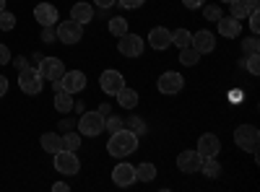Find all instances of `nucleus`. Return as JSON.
<instances>
[{
	"label": "nucleus",
	"mask_w": 260,
	"mask_h": 192,
	"mask_svg": "<svg viewBox=\"0 0 260 192\" xmlns=\"http://www.w3.org/2000/svg\"><path fill=\"white\" fill-rule=\"evenodd\" d=\"M39 75L42 78H45V81H60L62 78V73H65V65H62V62L57 60V57H42L39 60Z\"/></svg>",
	"instance_id": "8"
},
{
	"label": "nucleus",
	"mask_w": 260,
	"mask_h": 192,
	"mask_svg": "<svg viewBox=\"0 0 260 192\" xmlns=\"http://www.w3.org/2000/svg\"><path fill=\"white\" fill-rule=\"evenodd\" d=\"M250 31H252V34L260 31V16H257V8L250 11Z\"/></svg>",
	"instance_id": "36"
},
{
	"label": "nucleus",
	"mask_w": 260,
	"mask_h": 192,
	"mask_svg": "<svg viewBox=\"0 0 260 192\" xmlns=\"http://www.w3.org/2000/svg\"><path fill=\"white\" fill-rule=\"evenodd\" d=\"M99 86H102V91L104 94H110V96H115L122 86H125V78H122V73L120 70H104L102 75H99Z\"/></svg>",
	"instance_id": "9"
},
{
	"label": "nucleus",
	"mask_w": 260,
	"mask_h": 192,
	"mask_svg": "<svg viewBox=\"0 0 260 192\" xmlns=\"http://www.w3.org/2000/svg\"><path fill=\"white\" fill-rule=\"evenodd\" d=\"M182 3H185V8H201L206 0H182Z\"/></svg>",
	"instance_id": "42"
},
{
	"label": "nucleus",
	"mask_w": 260,
	"mask_h": 192,
	"mask_svg": "<svg viewBox=\"0 0 260 192\" xmlns=\"http://www.w3.org/2000/svg\"><path fill=\"white\" fill-rule=\"evenodd\" d=\"M242 96H245V94H242L240 89H234V91L229 94V101H234V104H240V101H242Z\"/></svg>",
	"instance_id": "41"
},
{
	"label": "nucleus",
	"mask_w": 260,
	"mask_h": 192,
	"mask_svg": "<svg viewBox=\"0 0 260 192\" xmlns=\"http://www.w3.org/2000/svg\"><path fill=\"white\" fill-rule=\"evenodd\" d=\"M60 83H62V89L68 91V94H76V91H83L86 89V75L81 70H65L62 78H60Z\"/></svg>",
	"instance_id": "12"
},
{
	"label": "nucleus",
	"mask_w": 260,
	"mask_h": 192,
	"mask_svg": "<svg viewBox=\"0 0 260 192\" xmlns=\"http://www.w3.org/2000/svg\"><path fill=\"white\" fill-rule=\"evenodd\" d=\"M148 45L154 47V50H167L169 45H172V31L169 29H164V26H156V29H151V34H148Z\"/></svg>",
	"instance_id": "17"
},
{
	"label": "nucleus",
	"mask_w": 260,
	"mask_h": 192,
	"mask_svg": "<svg viewBox=\"0 0 260 192\" xmlns=\"http://www.w3.org/2000/svg\"><path fill=\"white\" fill-rule=\"evenodd\" d=\"M6 91H8V78H6V75H0V99L6 96Z\"/></svg>",
	"instance_id": "43"
},
{
	"label": "nucleus",
	"mask_w": 260,
	"mask_h": 192,
	"mask_svg": "<svg viewBox=\"0 0 260 192\" xmlns=\"http://www.w3.org/2000/svg\"><path fill=\"white\" fill-rule=\"evenodd\" d=\"M245 3H247V6H250V8L255 11V8H257V3H260V0H245Z\"/></svg>",
	"instance_id": "47"
},
{
	"label": "nucleus",
	"mask_w": 260,
	"mask_h": 192,
	"mask_svg": "<svg viewBox=\"0 0 260 192\" xmlns=\"http://www.w3.org/2000/svg\"><path fill=\"white\" fill-rule=\"evenodd\" d=\"M143 3H146V0H120V6L127 8V11H136V8H141Z\"/></svg>",
	"instance_id": "37"
},
{
	"label": "nucleus",
	"mask_w": 260,
	"mask_h": 192,
	"mask_svg": "<svg viewBox=\"0 0 260 192\" xmlns=\"http://www.w3.org/2000/svg\"><path fill=\"white\" fill-rule=\"evenodd\" d=\"M71 18L78 21V24H89V21L94 18V6L91 3H76L71 8Z\"/></svg>",
	"instance_id": "19"
},
{
	"label": "nucleus",
	"mask_w": 260,
	"mask_h": 192,
	"mask_svg": "<svg viewBox=\"0 0 260 192\" xmlns=\"http://www.w3.org/2000/svg\"><path fill=\"white\" fill-rule=\"evenodd\" d=\"M120 39V55H125V57H138L141 52H143V39L138 36V34H130V31H125L122 36H117Z\"/></svg>",
	"instance_id": "10"
},
{
	"label": "nucleus",
	"mask_w": 260,
	"mask_h": 192,
	"mask_svg": "<svg viewBox=\"0 0 260 192\" xmlns=\"http://www.w3.org/2000/svg\"><path fill=\"white\" fill-rule=\"evenodd\" d=\"M52 156H55V169H57V174H68V177L78 174L81 161H78L76 151H65V148H60V151L52 153Z\"/></svg>",
	"instance_id": "4"
},
{
	"label": "nucleus",
	"mask_w": 260,
	"mask_h": 192,
	"mask_svg": "<svg viewBox=\"0 0 260 192\" xmlns=\"http://www.w3.org/2000/svg\"><path fill=\"white\" fill-rule=\"evenodd\" d=\"M216 24H219V34L221 36H226V39H234V36H240V21H237V18H232V16H221L219 21H216Z\"/></svg>",
	"instance_id": "18"
},
{
	"label": "nucleus",
	"mask_w": 260,
	"mask_h": 192,
	"mask_svg": "<svg viewBox=\"0 0 260 192\" xmlns=\"http://www.w3.org/2000/svg\"><path fill=\"white\" fill-rule=\"evenodd\" d=\"M190 31L187 29H177L175 34H172V45H175L177 50H182V47H190Z\"/></svg>",
	"instance_id": "27"
},
{
	"label": "nucleus",
	"mask_w": 260,
	"mask_h": 192,
	"mask_svg": "<svg viewBox=\"0 0 260 192\" xmlns=\"http://www.w3.org/2000/svg\"><path fill=\"white\" fill-rule=\"evenodd\" d=\"M242 50H245V55H252V52H257V50H260L257 34H252V36H247V39L242 42Z\"/></svg>",
	"instance_id": "33"
},
{
	"label": "nucleus",
	"mask_w": 260,
	"mask_h": 192,
	"mask_svg": "<svg viewBox=\"0 0 260 192\" xmlns=\"http://www.w3.org/2000/svg\"><path fill=\"white\" fill-rule=\"evenodd\" d=\"M115 96H117V101H120L122 109H136V106H138V91L127 89V86H122Z\"/></svg>",
	"instance_id": "20"
},
{
	"label": "nucleus",
	"mask_w": 260,
	"mask_h": 192,
	"mask_svg": "<svg viewBox=\"0 0 260 192\" xmlns=\"http://www.w3.org/2000/svg\"><path fill=\"white\" fill-rule=\"evenodd\" d=\"M42 83H45V78L39 75L37 68H24L18 73V86H21V91L29 94V96H37L42 91Z\"/></svg>",
	"instance_id": "5"
},
{
	"label": "nucleus",
	"mask_w": 260,
	"mask_h": 192,
	"mask_svg": "<svg viewBox=\"0 0 260 192\" xmlns=\"http://www.w3.org/2000/svg\"><path fill=\"white\" fill-rule=\"evenodd\" d=\"M52 189H55V192H68L71 187L65 184V182H55V184H52Z\"/></svg>",
	"instance_id": "44"
},
{
	"label": "nucleus",
	"mask_w": 260,
	"mask_h": 192,
	"mask_svg": "<svg viewBox=\"0 0 260 192\" xmlns=\"http://www.w3.org/2000/svg\"><path fill=\"white\" fill-rule=\"evenodd\" d=\"M229 11H232V18H237V21H242L245 16H250V6L245 3V0H232L229 3Z\"/></svg>",
	"instance_id": "25"
},
{
	"label": "nucleus",
	"mask_w": 260,
	"mask_h": 192,
	"mask_svg": "<svg viewBox=\"0 0 260 192\" xmlns=\"http://www.w3.org/2000/svg\"><path fill=\"white\" fill-rule=\"evenodd\" d=\"M8 62H11V50L0 42V65H8Z\"/></svg>",
	"instance_id": "38"
},
{
	"label": "nucleus",
	"mask_w": 260,
	"mask_h": 192,
	"mask_svg": "<svg viewBox=\"0 0 260 192\" xmlns=\"http://www.w3.org/2000/svg\"><path fill=\"white\" fill-rule=\"evenodd\" d=\"M6 8V0H0V11H3Z\"/></svg>",
	"instance_id": "48"
},
{
	"label": "nucleus",
	"mask_w": 260,
	"mask_h": 192,
	"mask_svg": "<svg viewBox=\"0 0 260 192\" xmlns=\"http://www.w3.org/2000/svg\"><path fill=\"white\" fill-rule=\"evenodd\" d=\"M224 3H232V0H224Z\"/></svg>",
	"instance_id": "49"
},
{
	"label": "nucleus",
	"mask_w": 260,
	"mask_h": 192,
	"mask_svg": "<svg viewBox=\"0 0 260 192\" xmlns=\"http://www.w3.org/2000/svg\"><path fill=\"white\" fill-rule=\"evenodd\" d=\"M245 68H247V73H252V75H257V73H260V57H257V52L247 55V62H245Z\"/></svg>",
	"instance_id": "34"
},
{
	"label": "nucleus",
	"mask_w": 260,
	"mask_h": 192,
	"mask_svg": "<svg viewBox=\"0 0 260 192\" xmlns=\"http://www.w3.org/2000/svg\"><path fill=\"white\" fill-rule=\"evenodd\" d=\"M201 172L208 177V179H216L221 174V164L216 161V156H206L203 161H201Z\"/></svg>",
	"instance_id": "22"
},
{
	"label": "nucleus",
	"mask_w": 260,
	"mask_h": 192,
	"mask_svg": "<svg viewBox=\"0 0 260 192\" xmlns=\"http://www.w3.org/2000/svg\"><path fill=\"white\" fill-rule=\"evenodd\" d=\"M94 6H96L99 11H107V8L115 6V0H94Z\"/></svg>",
	"instance_id": "40"
},
{
	"label": "nucleus",
	"mask_w": 260,
	"mask_h": 192,
	"mask_svg": "<svg viewBox=\"0 0 260 192\" xmlns=\"http://www.w3.org/2000/svg\"><path fill=\"white\" fill-rule=\"evenodd\" d=\"M156 86H159V91H161V94L175 96V94H180V91H182L185 78H182V73H177V70H167V73H161V75H159Z\"/></svg>",
	"instance_id": "6"
},
{
	"label": "nucleus",
	"mask_w": 260,
	"mask_h": 192,
	"mask_svg": "<svg viewBox=\"0 0 260 192\" xmlns=\"http://www.w3.org/2000/svg\"><path fill=\"white\" fill-rule=\"evenodd\" d=\"M198 60H201V52L195 50L192 45H190V47H182V50H180V62H182V65H195V62H198Z\"/></svg>",
	"instance_id": "26"
},
{
	"label": "nucleus",
	"mask_w": 260,
	"mask_h": 192,
	"mask_svg": "<svg viewBox=\"0 0 260 192\" xmlns=\"http://www.w3.org/2000/svg\"><path fill=\"white\" fill-rule=\"evenodd\" d=\"M42 39L52 42V39H57V31H52V26H45V31H42Z\"/></svg>",
	"instance_id": "39"
},
{
	"label": "nucleus",
	"mask_w": 260,
	"mask_h": 192,
	"mask_svg": "<svg viewBox=\"0 0 260 192\" xmlns=\"http://www.w3.org/2000/svg\"><path fill=\"white\" fill-rule=\"evenodd\" d=\"M203 16H206L208 21H213V24H216V21H219V18L224 16V11H221L219 6H203Z\"/></svg>",
	"instance_id": "32"
},
{
	"label": "nucleus",
	"mask_w": 260,
	"mask_h": 192,
	"mask_svg": "<svg viewBox=\"0 0 260 192\" xmlns=\"http://www.w3.org/2000/svg\"><path fill=\"white\" fill-rule=\"evenodd\" d=\"M57 39L62 42V45H76V42H81L83 36V24H78V21H62V24H57Z\"/></svg>",
	"instance_id": "7"
},
{
	"label": "nucleus",
	"mask_w": 260,
	"mask_h": 192,
	"mask_svg": "<svg viewBox=\"0 0 260 192\" xmlns=\"http://www.w3.org/2000/svg\"><path fill=\"white\" fill-rule=\"evenodd\" d=\"M78 133L86 135V138H96L99 133H104V114H102L99 109L81 114V120H78Z\"/></svg>",
	"instance_id": "3"
},
{
	"label": "nucleus",
	"mask_w": 260,
	"mask_h": 192,
	"mask_svg": "<svg viewBox=\"0 0 260 192\" xmlns=\"http://www.w3.org/2000/svg\"><path fill=\"white\" fill-rule=\"evenodd\" d=\"M16 26V16L11 13V11H0V31H11Z\"/></svg>",
	"instance_id": "30"
},
{
	"label": "nucleus",
	"mask_w": 260,
	"mask_h": 192,
	"mask_svg": "<svg viewBox=\"0 0 260 192\" xmlns=\"http://www.w3.org/2000/svg\"><path fill=\"white\" fill-rule=\"evenodd\" d=\"M42 148H45L47 153H57L62 148V138L57 133H45V135H42Z\"/></svg>",
	"instance_id": "23"
},
{
	"label": "nucleus",
	"mask_w": 260,
	"mask_h": 192,
	"mask_svg": "<svg viewBox=\"0 0 260 192\" xmlns=\"http://www.w3.org/2000/svg\"><path fill=\"white\" fill-rule=\"evenodd\" d=\"M120 127H122V120H120V117H112V114H107V117H104V130L117 133Z\"/></svg>",
	"instance_id": "35"
},
{
	"label": "nucleus",
	"mask_w": 260,
	"mask_h": 192,
	"mask_svg": "<svg viewBox=\"0 0 260 192\" xmlns=\"http://www.w3.org/2000/svg\"><path fill=\"white\" fill-rule=\"evenodd\" d=\"M195 151H198L203 159H206V156H216V153L221 151V140H219V135H213V133H203Z\"/></svg>",
	"instance_id": "14"
},
{
	"label": "nucleus",
	"mask_w": 260,
	"mask_h": 192,
	"mask_svg": "<svg viewBox=\"0 0 260 192\" xmlns=\"http://www.w3.org/2000/svg\"><path fill=\"white\" fill-rule=\"evenodd\" d=\"M16 68H18V70H24V68H29V65H26V60H24V57H16Z\"/></svg>",
	"instance_id": "45"
},
{
	"label": "nucleus",
	"mask_w": 260,
	"mask_h": 192,
	"mask_svg": "<svg viewBox=\"0 0 260 192\" xmlns=\"http://www.w3.org/2000/svg\"><path fill=\"white\" fill-rule=\"evenodd\" d=\"M55 109L57 112H71L73 109V94H68V91H65V89H57L55 91Z\"/></svg>",
	"instance_id": "21"
},
{
	"label": "nucleus",
	"mask_w": 260,
	"mask_h": 192,
	"mask_svg": "<svg viewBox=\"0 0 260 192\" xmlns=\"http://www.w3.org/2000/svg\"><path fill=\"white\" fill-rule=\"evenodd\" d=\"M112 182L117 184V187H127V184H133L136 182V166L133 164H117L115 169H112Z\"/></svg>",
	"instance_id": "13"
},
{
	"label": "nucleus",
	"mask_w": 260,
	"mask_h": 192,
	"mask_svg": "<svg viewBox=\"0 0 260 192\" xmlns=\"http://www.w3.org/2000/svg\"><path fill=\"white\" fill-rule=\"evenodd\" d=\"M190 45L198 50L201 55H208V52H213V47H216V39H213L211 31L201 29V31H195V34L190 36Z\"/></svg>",
	"instance_id": "15"
},
{
	"label": "nucleus",
	"mask_w": 260,
	"mask_h": 192,
	"mask_svg": "<svg viewBox=\"0 0 260 192\" xmlns=\"http://www.w3.org/2000/svg\"><path fill=\"white\" fill-rule=\"evenodd\" d=\"M234 143L242 148L247 153H255L257 156V143H260V133L255 125H240L234 130Z\"/></svg>",
	"instance_id": "2"
},
{
	"label": "nucleus",
	"mask_w": 260,
	"mask_h": 192,
	"mask_svg": "<svg viewBox=\"0 0 260 192\" xmlns=\"http://www.w3.org/2000/svg\"><path fill=\"white\" fill-rule=\"evenodd\" d=\"M60 138H62V148H65V151H78V148H81V135L78 133H65Z\"/></svg>",
	"instance_id": "28"
},
{
	"label": "nucleus",
	"mask_w": 260,
	"mask_h": 192,
	"mask_svg": "<svg viewBox=\"0 0 260 192\" xmlns=\"http://www.w3.org/2000/svg\"><path fill=\"white\" fill-rule=\"evenodd\" d=\"M201 161H203V156H201L198 151H182V153L177 156V166H180L182 174L201 172Z\"/></svg>",
	"instance_id": "11"
},
{
	"label": "nucleus",
	"mask_w": 260,
	"mask_h": 192,
	"mask_svg": "<svg viewBox=\"0 0 260 192\" xmlns=\"http://www.w3.org/2000/svg\"><path fill=\"white\" fill-rule=\"evenodd\" d=\"M34 18L39 21L42 26H55L57 24V8L52 3H39L34 8Z\"/></svg>",
	"instance_id": "16"
},
{
	"label": "nucleus",
	"mask_w": 260,
	"mask_h": 192,
	"mask_svg": "<svg viewBox=\"0 0 260 192\" xmlns=\"http://www.w3.org/2000/svg\"><path fill=\"white\" fill-rule=\"evenodd\" d=\"M154 177H156V166H154V164L143 161L141 166H136V179H141V182H151Z\"/></svg>",
	"instance_id": "24"
},
{
	"label": "nucleus",
	"mask_w": 260,
	"mask_h": 192,
	"mask_svg": "<svg viewBox=\"0 0 260 192\" xmlns=\"http://www.w3.org/2000/svg\"><path fill=\"white\" fill-rule=\"evenodd\" d=\"M136 148H138V135L133 130H127V127H120V130L112 133V138L107 140V151L115 159H125L130 153H136Z\"/></svg>",
	"instance_id": "1"
},
{
	"label": "nucleus",
	"mask_w": 260,
	"mask_h": 192,
	"mask_svg": "<svg viewBox=\"0 0 260 192\" xmlns=\"http://www.w3.org/2000/svg\"><path fill=\"white\" fill-rule=\"evenodd\" d=\"M127 125H130L127 130H133L136 135H143V133H146V122H143L141 117H136V114L130 117V120H127Z\"/></svg>",
	"instance_id": "31"
},
{
	"label": "nucleus",
	"mask_w": 260,
	"mask_h": 192,
	"mask_svg": "<svg viewBox=\"0 0 260 192\" xmlns=\"http://www.w3.org/2000/svg\"><path fill=\"white\" fill-rule=\"evenodd\" d=\"M99 112L107 117V114H110V104H102V106H99Z\"/></svg>",
	"instance_id": "46"
},
{
	"label": "nucleus",
	"mask_w": 260,
	"mask_h": 192,
	"mask_svg": "<svg viewBox=\"0 0 260 192\" xmlns=\"http://www.w3.org/2000/svg\"><path fill=\"white\" fill-rule=\"evenodd\" d=\"M125 31H127V21L125 18H120V16L117 18H110V34L112 36H122Z\"/></svg>",
	"instance_id": "29"
}]
</instances>
